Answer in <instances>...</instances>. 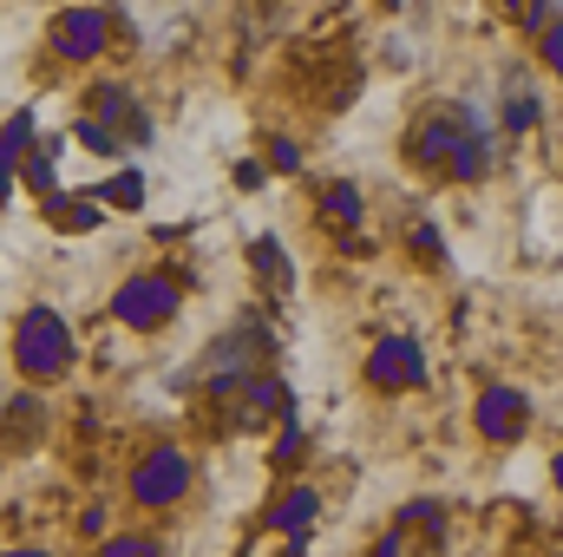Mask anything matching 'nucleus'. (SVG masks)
<instances>
[{
    "mask_svg": "<svg viewBox=\"0 0 563 557\" xmlns=\"http://www.w3.org/2000/svg\"><path fill=\"white\" fill-rule=\"evenodd\" d=\"M413 157L452 171V177H478L492 164V132L478 112H445V119H426L413 132Z\"/></svg>",
    "mask_w": 563,
    "mask_h": 557,
    "instance_id": "nucleus-1",
    "label": "nucleus"
},
{
    "mask_svg": "<svg viewBox=\"0 0 563 557\" xmlns=\"http://www.w3.org/2000/svg\"><path fill=\"white\" fill-rule=\"evenodd\" d=\"M13 361H20L26 374L53 381V374L73 361V328H66L53 308H26V315L13 321Z\"/></svg>",
    "mask_w": 563,
    "mask_h": 557,
    "instance_id": "nucleus-2",
    "label": "nucleus"
},
{
    "mask_svg": "<svg viewBox=\"0 0 563 557\" xmlns=\"http://www.w3.org/2000/svg\"><path fill=\"white\" fill-rule=\"evenodd\" d=\"M112 315L125 321V328H164L170 315H177V288L164 276H132V282H119V295H112Z\"/></svg>",
    "mask_w": 563,
    "mask_h": 557,
    "instance_id": "nucleus-3",
    "label": "nucleus"
},
{
    "mask_svg": "<svg viewBox=\"0 0 563 557\" xmlns=\"http://www.w3.org/2000/svg\"><path fill=\"white\" fill-rule=\"evenodd\" d=\"M184 492H190V459L170 452V446L144 452L139 472H132V499H139V505H177Z\"/></svg>",
    "mask_w": 563,
    "mask_h": 557,
    "instance_id": "nucleus-4",
    "label": "nucleus"
},
{
    "mask_svg": "<svg viewBox=\"0 0 563 557\" xmlns=\"http://www.w3.org/2000/svg\"><path fill=\"white\" fill-rule=\"evenodd\" d=\"M106 40H112V13L106 7H73V13L53 20V46L66 59H92V53H106Z\"/></svg>",
    "mask_w": 563,
    "mask_h": 557,
    "instance_id": "nucleus-5",
    "label": "nucleus"
},
{
    "mask_svg": "<svg viewBox=\"0 0 563 557\" xmlns=\"http://www.w3.org/2000/svg\"><path fill=\"white\" fill-rule=\"evenodd\" d=\"M367 381H374V387H387V394L420 387V381H426V354L407 341V335H387V341L374 348V361H367Z\"/></svg>",
    "mask_w": 563,
    "mask_h": 557,
    "instance_id": "nucleus-6",
    "label": "nucleus"
},
{
    "mask_svg": "<svg viewBox=\"0 0 563 557\" xmlns=\"http://www.w3.org/2000/svg\"><path fill=\"white\" fill-rule=\"evenodd\" d=\"M525 419H531V407H525V394H518V387H492V394L478 401V433H485V439H498V446H505V439H518V433H525Z\"/></svg>",
    "mask_w": 563,
    "mask_h": 557,
    "instance_id": "nucleus-7",
    "label": "nucleus"
},
{
    "mask_svg": "<svg viewBox=\"0 0 563 557\" xmlns=\"http://www.w3.org/2000/svg\"><path fill=\"white\" fill-rule=\"evenodd\" d=\"M26 157H33V119L13 112L7 132H0V197L13 190V171H26Z\"/></svg>",
    "mask_w": 563,
    "mask_h": 557,
    "instance_id": "nucleus-8",
    "label": "nucleus"
},
{
    "mask_svg": "<svg viewBox=\"0 0 563 557\" xmlns=\"http://www.w3.org/2000/svg\"><path fill=\"white\" fill-rule=\"evenodd\" d=\"M314 505H321V499H314L308 485H295V492H288V499L276 505V525L288 532V538H295V545H301V532H308V518H314Z\"/></svg>",
    "mask_w": 563,
    "mask_h": 557,
    "instance_id": "nucleus-9",
    "label": "nucleus"
},
{
    "mask_svg": "<svg viewBox=\"0 0 563 557\" xmlns=\"http://www.w3.org/2000/svg\"><path fill=\"white\" fill-rule=\"evenodd\" d=\"M92 197H106L112 210H139V204H144V177H139V171H119V177H106Z\"/></svg>",
    "mask_w": 563,
    "mask_h": 557,
    "instance_id": "nucleus-10",
    "label": "nucleus"
},
{
    "mask_svg": "<svg viewBox=\"0 0 563 557\" xmlns=\"http://www.w3.org/2000/svg\"><path fill=\"white\" fill-rule=\"evenodd\" d=\"M243 407H250V414H276V407H288V387L263 374V381H250V387H243Z\"/></svg>",
    "mask_w": 563,
    "mask_h": 557,
    "instance_id": "nucleus-11",
    "label": "nucleus"
},
{
    "mask_svg": "<svg viewBox=\"0 0 563 557\" xmlns=\"http://www.w3.org/2000/svg\"><path fill=\"white\" fill-rule=\"evenodd\" d=\"M13 419H7V439H33L40 433V401H7Z\"/></svg>",
    "mask_w": 563,
    "mask_h": 557,
    "instance_id": "nucleus-12",
    "label": "nucleus"
},
{
    "mask_svg": "<svg viewBox=\"0 0 563 557\" xmlns=\"http://www.w3.org/2000/svg\"><path fill=\"white\" fill-rule=\"evenodd\" d=\"M79 144H86V151H99V157H112V151H119V132H112V125H99V119H79Z\"/></svg>",
    "mask_w": 563,
    "mask_h": 557,
    "instance_id": "nucleus-13",
    "label": "nucleus"
},
{
    "mask_svg": "<svg viewBox=\"0 0 563 557\" xmlns=\"http://www.w3.org/2000/svg\"><path fill=\"white\" fill-rule=\"evenodd\" d=\"M53 223H59V230H92L99 210H92V204H53Z\"/></svg>",
    "mask_w": 563,
    "mask_h": 557,
    "instance_id": "nucleus-14",
    "label": "nucleus"
},
{
    "mask_svg": "<svg viewBox=\"0 0 563 557\" xmlns=\"http://www.w3.org/2000/svg\"><path fill=\"white\" fill-rule=\"evenodd\" d=\"M328 210H334L341 223H361V197H354V184H334V190H328Z\"/></svg>",
    "mask_w": 563,
    "mask_h": 557,
    "instance_id": "nucleus-15",
    "label": "nucleus"
},
{
    "mask_svg": "<svg viewBox=\"0 0 563 557\" xmlns=\"http://www.w3.org/2000/svg\"><path fill=\"white\" fill-rule=\"evenodd\" d=\"M256 270H263V276H269V282H288V263H282V256H276V243H269V237H263V243H256Z\"/></svg>",
    "mask_w": 563,
    "mask_h": 557,
    "instance_id": "nucleus-16",
    "label": "nucleus"
},
{
    "mask_svg": "<svg viewBox=\"0 0 563 557\" xmlns=\"http://www.w3.org/2000/svg\"><path fill=\"white\" fill-rule=\"evenodd\" d=\"M99 557H151V545H144V538H112Z\"/></svg>",
    "mask_w": 563,
    "mask_h": 557,
    "instance_id": "nucleus-17",
    "label": "nucleus"
},
{
    "mask_svg": "<svg viewBox=\"0 0 563 557\" xmlns=\"http://www.w3.org/2000/svg\"><path fill=\"white\" fill-rule=\"evenodd\" d=\"M544 59L563 73V26H544Z\"/></svg>",
    "mask_w": 563,
    "mask_h": 557,
    "instance_id": "nucleus-18",
    "label": "nucleus"
},
{
    "mask_svg": "<svg viewBox=\"0 0 563 557\" xmlns=\"http://www.w3.org/2000/svg\"><path fill=\"white\" fill-rule=\"evenodd\" d=\"M269 164H276V171H295L301 157H295V144H269Z\"/></svg>",
    "mask_w": 563,
    "mask_h": 557,
    "instance_id": "nucleus-19",
    "label": "nucleus"
},
{
    "mask_svg": "<svg viewBox=\"0 0 563 557\" xmlns=\"http://www.w3.org/2000/svg\"><path fill=\"white\" fill-rule=\"evenodd\" d=\"M551 479H558V485H563V452H558V466H551Z\"/></svg>",
    "mask_w": 563,
    "mask_h": 557,
    "instance_id": "nucleus-20",
    "label": "nucleus"
},
{
    "mask_svg": "<svg viewBox=\"0 0 563 557\" xmlns=\"http://www.w3.org/2000/svg\"><path fill=\"white\" fill-rule=\"evenodd\" d=\"M7 557H40V551H7Z\"/></svg>",
    "mask_w": 563,
    "mask_h": 557,
    "instance_id": "nucleus-21",
    "label": "nucleus"
}]
</instances>
